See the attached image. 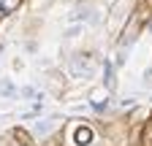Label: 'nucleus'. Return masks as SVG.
<instances>
[{
  "mask_svg": "<svg viewBox=\"0 0 152 146\" xmlns=\"http://www.w3.org/2000/svg\"><path fill=\"white\" fill-rule=\"evenodd\" d=\"M82 27L79 25H76V27H71V30H65V38H76V33H79Z\"/></svg>",
  "mask_w": 152,
  "mask_h": 146,
  "instance_id": "f03ea898",
  "label": "nucleus"
},
{
  "mask_svg": "<svg viewBox=\"0 0 152 146\" xmlns=\"http://www.w3.org/2000/svg\"><path fill=\"white\" fill-rule=\"evenodd\" d=\"M49 130H52V122H49V119H44V122L35 124V133H38V135H46Z\"/></svg>",
  "mask_w": 152,
  "mask_h": 146,
  "instance_id": "f257e3e1",
  "label": "nucleus"
},
{
  "mask_svg": "<svg viewBox=\"0 0 152 146\" xmlns=\"http://www.w3.org/2000/svg\"><path fill=\"white\" fill-rule=\"evenodd\" d=\"M87 138H90V133H87V130H79V133H76V141H79V143H82V141H87Z\"/></svg>",
  "mask_w": 152,
  "mask_h": 146,
  "instance_id": "7ed1b4c3",
  "label": "nucleus"
}]
</instances>
